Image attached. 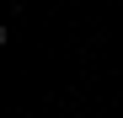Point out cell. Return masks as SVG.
Instances as JSON below:
<instances>
[]
</instances>
